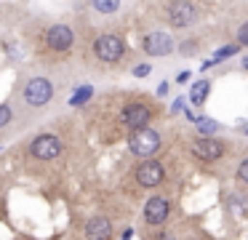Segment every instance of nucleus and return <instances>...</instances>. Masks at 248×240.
Instances as JSON below:
<instances>
[{
	"label": "nucleus",
	"mask_w": 248,
	"mask_h": 240,
	"mask_svg": "<svg viewBox=\"0 0 248 240\" xmlns=\"http://www.w3.org/2000/svg\"><path fill=\"white\" fill-rule=\"evenodd\" d=\"M237 43H243V46L248 43V24H240V30H237Z\"/></svg>",
	"instance_id": "nucleus-20"
},
{
	"label": "nucleus",
	"mask_w": 248,
	"mask_h": 240,
	"mask_svg": "<svg viewBox=\"0 0 248 240\" xmlns=\"http://www.w3.org/2000/svg\"><path fill=\"white\" fill-rule=\"evenodd\" d=\"M93 53H96L102 62H118L125 53V43L120 40L118 35H102L93 43Z\"/></svg>",
	"instance_id": "nucleus-3"
},
{
	"label": "nucleus",
	"mask_w": 248,
	"mask_h": 240,
	"mask_svg": "<svg viewBox=\"0 0 248 240\" xmlns=\"http://www.w3.org/2000/svg\"><path fill=\"white\" fill-rule=\"evenodd\" d=\"M150 117H152V110H150V107L141 104V101H134V104H128V107L123 110L120 120H123V126H128L131 131H139V128H147Z\"/></svg>",
	"instance_id": "nucleus-5"
},
{
	"label": "nucleus",
	"mask_w": 248,
	"mask_h": 240,
	"mask_svg": "<svg viewBox=\"0 0 248 240\" xmlns=\"http://www.w3.org/2000/svg\"><path fill=\"white\" fill-rule=\"evenodd\" d=\"M91 94H93V88H91V85H83L80 91H75V94H72L70 104H86V101L91 99Z\"/></svg>",
	"instance_id": "nucleus-16"
},
{
	"label": "nucleus",
	"mask_w": 248,
	"mask_h": 240,
	"mask_svg": "<svg viewBox=\"0 0 248 240\" xmlns=\"http://www.w3.org/2000/svg\"><path fill=\"white\" fill-rule=\"evenodd\" d=\"M134 75H136V78H144V75H150V64H139V67H134Z\"/></svg>",
	"instance_id": "nucleus-21"
},
{
	"label": "nucleus",
	"mask_w": 248,
	"mask_h": 240,
	"mask_svg": "<svg viewBox=\"0 0 248 240\" xmlns=\"http://www.w3.org/2000/svg\"><path fill=\"white\" fill-rule=\"evenodd\" d=\"M237 179H240V181H246V179H248V158H243V160H240V168H237Z\"/></svg>",
	"instance_id": "nucleus-19"
},
{
	"label": "nucleus",
	"mask_w": 248,
	"mask_h": 240,
	"mask_svg": "<svg viewBox=\"0 0 248 240\" xmlns=\"http://www.w3.org/2000/svg\"><path fill=\"white\" fill-rule=\"evenodd\" d=\"M192 155L198 160H205V163H214L224 155V144L219 139H211V136H200L198 142L192 144Z\"/></svg>",
	"instance_id": "nucleus-7"
},
{
	"label": "nucleus",
	"mask_w": 248,
	"mask_h": 240,
	"mask_svg": "<svg viewBox=\"0 0 248 240\" xmlns=\"http://www.w3.org/2000/svg\"><path fill=\"white\" fill-rule=\"evenodd\" d=\"M30 152H32L38 160H54L56 155L62 152V139L54 136V133H43V136H38L32 142Z\"/></svg>",
	"instance_id": "nucleus-6"
},
{
	"label": "nucleus",
	"mask_w": 248,
	"mask_h": 240,
	"mask_svg": "<svg viewBox=\"0 0 248 240\" xmlns=\"http://www.w3.org/2000/svg\"><path fill=\"white\" fill-rule=\"evenodd\" d=\"M235 51H237V46H227V48H219V51L214 53V59L203 64V69H205V67H211V64H216V62H221V59H230V56H232V53H235Z\"/></svg>",
	"instance_id": "nucleus-15"
},
{
	"label": "nucleus",
	"mask_w": 248,
	"mask_h": 240,
	"mask_svg": "<svg viewBox=\"0 0 248 240\" xmlns=\"http://www.w3.org/2000/svg\"><path fill=\"white\" fill-rule=\"evenodd\" d=\"M144 51L150 53V56H168V53L173 51L171 35H166V32H150V35L144 37Z\"/></svg>",
	"instance_id": "nucleus-9"
},
{
	"label": "nucleus",
	"mask_w": 248,
	"mask_h": 240,
	"mask_svg": "<svg viewBox=\"0 0 248 240\" xmlns=\"http://www.w3.org/2000/svg\"><path fill=\"white\" fill-rule=\"evenodd\" d=\"M157 240H173V235L171 232H160V235H157Z\"/></svg>",
	"instance_id": "nucleus-24"
},
{
	"label": "nucleus",
	"mask_w": 248,
	"mask_h": 240,
	"mask_svg": "<svg viewBox=\"0 0 248 240\" xmlns=\"http://www.w3.org/2000/svg\"><path fill=\"white\" fill-rule=\"evenodd\" d=\"M211 91V83L208 80H198V83L192 85V91H189V99H192V104H203L205 96H208Z\"/></svg>",
	"instance_id": "nucleus-13"
},
{
	"label": "nucleus",
	"mask_w": 248,
	"mask_h": 240,
	"mask_svg": "<svg viewBox=\"0 0 248 240\" xmlns=\"http://www.w3.org/2000/svg\"><path fill=\"white\" fill-rule=\"evenodd\" d=\"M176 80H179V83H187V80H189V72H187V69H184V72H179Z\"/></svg>",
	"instance_id": "nucleus-22"
},
{
	"label": "nucleus",
	"mask_w": 248,
	"mask_h": 240,
	"mask_svg": "<svg viewBox=\"0 0 248 240\" xmlns=\"http://www.w3.org/2000/svg\"><path fill=\"white\" fill-rule=\"evenodd\" d=\"M72 40H75V35H72V30L67 24H56L46 32V43H48V48H54V51H67V48L72 46Z\"/></svg>",
	"instance_id": "nucleus-10"
},
{
	"label": "nucleus",
	"mask_w": 248,
	"mask_h": 240,
	"mask_svg": "<svg viewBox=\"0 0 248 240\" xmlns=\"http://www.w3.org/2000/svg\"><path fill=\"white\" fill-rule=\"evenodd\" d=\"M51 96H54V85H51L46 78H32L27 85H24V101H27L30 107L48 104Z\"/></svg>",
	"instance_id": "nucleus-2"
},
{
	"label": "nucleus",
	"mask_w": 248,
	"mask_h": 240,
	"mask_svg": "<svg viewBox=\"0 0 248 240\" xmlns=\"http://www.w3.org/2000/svg\"><path fill=\"white\" fill-rule=\"evenodd\" d=\"M128 147H131V152H134V155L147 158V155H152V152L160 149V136H157L152 128H139V131H131Z\"/></svg>",
	"instance_id": "nucleus-1"
},
{
	"label": "nucleus",
	"mask_w": 248,
	"mask_h": 240,
	"mask_svg": "<svg viewBox=\"0 0 248 240\" xmlns=\"http://www.w3.org/2000/svg\"><path fill=\"white\" fill-rule=\"evenodd\" d=\"M91 5L99 14H115L120 8V0H91Z\"/></svg>",
	"instance_id": "nucleus-14"
},
{
	"label": "nucleus",
	"mask_w": 248,
	"mask_h": 240,
	"mask_svg": "<svg viewBox=\"0 0 248 240\" xmlns=\"http://www.w3.org/2000/svg\"><path fill=\"white\" fill-rule=\"evenodd\" d=\"M163 179H166V171H163V165L157 163V160H147V163H141L139 168H136V181H139L141 187H147V190L157 187Z\"/></svg>",
	"instance_id": "nucleus-8"
},
{
	"label": "nucleus",
	"mask_w": 248,
	"mask_h": 240,
	"mask_svg": "<svg viewBox=\"0 0 248 240\" xmlns=\"http://www.w3.org/2000/svg\"><path fill=\"white\" fill-rule=\"evenodd\" d=\"M157 94L166 96V94H168V85H166V83H160V85H157Z\"/></svg>",
	"instance_id": "nucleus-23"
},
{
	"label": "nucleus",
	"mask_w": 248,
	"mask_h": 240,
	"mask_svg": "<svg viewBox=\"0 0 248 240\" xmlns=\"http://www.w3.org/2000/svg\"><path fill=\"white\" fill-rule=\"evenodd\" d=\"M112 238V222L104 216H93L86 224V240H109Z\"/></svg>",
	"instance_id": "nucleus-12"
},
{
	"label": "nucleus",
	"mask_w": 248,
	"mask_h": 240,
	"mask_svg": "<svg viewBox=\"0 0 248 240\" xmlns=\"http://www.w3.org/2000/svg\"><path fill=\"white\" fill-rule=\"evenodd\" d=\"M168 211H171V206H168L166 197H150L144 206V219L147 224H163L168 219Z\"/></svg>",
	"instance_id": "nucleus-11"
},
{
	"label": "nucleus",
	"mask_w": 248,
	"mask_h": 240,
	"mask_svg": "<svg viewBox=\"0 0 248 240\" xmlns=\"http://www.w3.org/2000/svg\"><path fill=\"white\" fill-rule=\"evenodd\" d=\"M195 123H198L200 133H214L216 128H219V126H216L214 120H211V117H198V120H195Z\"/></svg>",
	"instance_id": "nucleus-17"
},
{
	"label": "nucleus",
	"mask_w": 248,
	"mask_h": 240,
	"mask_svg": "<svg viewBox=\"0 0 248 240\" xmlns=\"http://www.w3.org/2000/svg\"><path fill=\"white\" fill-rule=\"evenodd\" d=\"M8 123H11V107L0 104V128H6Z\"/></svg>",
	"instance_id": "nucleus-18"
},
{
	"label": "nucleus",
	"mask_w": 248,
	"mask_h": 240,
	"mask_svg": "<svg viewBox=\"0 0 248 240\" xmlns=\"http://www.w3.org/2000/svg\"><path fill=\"white\" fill-rule=\"evenodd\" d=\"M195 5L189 3V0H173V3H168L166 8V19L171 27H189L195 21Z\"/></svg>",
	"instance_id": "nucleus-4"
}]
</instances>
